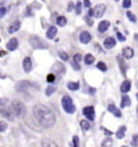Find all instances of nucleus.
<instances>
[{
	"label": "nucleus",
	"instance_id": "obj_12",
	"mask_svg": "<svg viewBox=\"0 0 138 147\" xmlns=\"http://www.w3.org/2000/svg\"><path fill=\"white\" fill-rule=\"evenodd\" d=\"M18 45H19L18 40L15 37H13V38H11L9 40V41L6 45V47H7L8 51L12 52V51H15L17 49Z\"/></svg>",
	"mask_w": 138,
	"mask_h": 147
},
{
	"label": "nucleus",
	"instance_id": "obj_53",
	"mask_svg": "<svg viewBox=\"0 0 138 147\" xmlns=\"http://www.w3.org/2000/svg\"><path fill=\"white\" fill-rule=\"evenodd\" d=\"M137 100H138V93L137 94Z\"/></svg>",
	"mask_w": 138,
	"mask_h": 147
},
{
	"label": "nucleus",
	"instance_id": "obj_27",
	"mask_svg": "<svg viewBox=\"0 0 138 147\" xmlns=\"http://www.w3.org/2000/svg\"><path fill=\"white\" fill-rule=\"evenodd\" d=\"M67 24V19L65 16H58L57 19V24L60 27H64Z\"/></svg>",
	"mask_w": 138,
	"mask_h": 147
},
{
	"label": "nucleus",
	"instance_id": "obj_21",
	"mask_svg": "<svg viewBox=\"0 0 138 147\" xmlns=\"http://www.w3.org/2000/svg\"><path fill=\"white\" fill-rule=\"evenodd\" d=\"M131 89V82L129 80H125L122 82L120 86V91L122 93H127Z\"/></svg>",
	"mask_w": 138,
	"mask_h": 147
},
{
	"label": "nucleus",
	"instance_id": "obj_48",
	"mask_svg": "<svg viewBox=\"0 0 138 147\" xmlns=\"http://www.w3.org/2000/svg\"><path fill=\"white\" fill-rule=\"evenodd\" d=\"M83 3H84V6L86 7H91V1L90 0H83Z\"/></svg>",
	"mask_w": 138,
	"mask_h": 147
},
{
	"label": "nucleus",
	"instance_id": "obj_3",
	"mask_svg": "<svg viewBox=\"0 0 138 147\" xmlns=\"http://www.w3.org/2000/svg\"><path fill=\"white\" fill-rule=\"evenodd\" d=\"M30 88H35L36 90L38 91L40 90V85L28 80H20L15 85V89L19 93L25 92Z\"/></svg>",
	"mask_w": 138,
	"mask_h": 147
},
{
	"label": "nucleus",
	"instance_id": "obj_34",
	"mask_svg": "<svg viewBox=\"0 0 138 147\" xmlns=\"http://www.w3.org/2000/svg\"><path fill=\"white\" fill-rule=\"evenodd\" d=\"M56 81V75L53 73L48 74L47 75V82H50V83H53Z\"/></svg>",
	"mask_w": 138,
	"mask_h": 147
},
{
	"label": "nucleus",
	"instance_id": "obj_42",
	"mask_svg": "<svg viewBox=\"0 0 138 147\" xmlns=\"http://www.w3.org/2000/svg\"><path fill=\"white\" fill-rule=\"evenodd\" d=\"M82 59V56L80 53H76L74 56H73V61H77V62H80Z\"/></svg>",
	"mask_w": 138,
	"mask_h": 147
},
{
	"label": "nucleus",
	"instance_id": "obj_6",
	"mask_svg": "<svg viewBox=\"0 0 138 147\" xmlns=\"http://www.w3.org/2000/svg\"><path fill=\"white\" fill-rule=\"evenodd\" d=\"M0 115L6 118L9 121H14L15 116L14 114L11 106H7V104L0 106Z\"/></svg>",
	"mask_w": 138,
	"mask_h": 147
},
{
	"label": "nucleus",
	"instance_id": "obj_26",
	"mask_svg": "<svg viewBox=\"0 0 138 147\" xmlns=\"http://www.w3.org/2000/svg\"><path fill=\"white\" fill-rule=\"evenodd\" d=\"M95 61V57L91 53H87L84 57V62L86 65H91Z\"/></svg>",
	"mask_w": 138,
	"mask_h": 147
},
{
	"label": "nucleus",
	"instance_id": "obj_51",
	"mask_svg": "<svg viewBox=\"0 0 138 147\" xmlns=\"http://www.w3.org/2000/svg\"><path fill=\"white\" fill-rule=\"evenodd\" d=\"M136 87L138 88V81H137V82H136Z\"/></svg>",
	"mask_w": 138,
	"mask_h": 147
},
{
	"label": "nucleus",
	"instance_id": "obj_18",
	"mask_svg": "<svg viewBox=\"0 0 138 147\" xmlns=\"http://www.w3.org/2000/svg\"><path fill=\"white\" fill-rule=\"evenodd\" d=\"M57 33V28L55 26H51L48 28V29L46 32V37L48 39L53 40L56 36Z\"/></svg>",
	"mask_w": 138,
	"mask_h": 147
},
{
	"label": "nucleus",
	"instance_id": "obj_55",
	"mask_svg": "<svg viewBox=\"0 0 138 147\" xmlns=\"http://www.w3.org/2000/svg\"><path fill=\"white\" fill-rule=\"evenodd\" d=\"M116 2H118V1H119V0H116Z\"/></svg>",
	"mask_w": 138,
	"mask_h": 147
},
{
	"label": "nucleus",
	"instance_id": "obj_28",
	"mask_svg": "<svg viewBox=\"0 0 138 147\" xmlns=\"http://www.w3.org/2000/svg\"><path fill=\"white\" fill-rule=\"evenodd\" d=\"M80 126H81V128H82V129L83 131H87V130L90 129V127H91L90 123L87 121H86V120L81 121V122H80Z\"/></svg>",
	"mask_w": 138,
	"mask_h": 147
},
{
	"label": "nucleus",
	"instance_id": "obj_19",
	"mask_svg": "<svg viewBox=\"0 0 138 147\" xmlns=\"http://www.w3.org/2000/svg\"><path fill=\"white\" fill-rule=\"evenodd\" d=\"M109 27H110V22L108 20H103L99 24L98 30H99V32H104L108 30Z\"/></svg>",
	"mask_w": 138,
	"mask_h": 147
},
{
	"label": "nucleus",
	"instance_id": "obj_17",
	"mask_svg": "<svg viewBox=\"0 0 138 147\" xmlns=\"http://www.w3.org/2000/svg\"><path fill=\"white\" fill-rule=\"evenodd\" d=\"M116 45V40L114 39L113 37L110 36V37H108V38H106V39L104 40V46L107 49H111Z\"/></svg>",
	"mask_w": 138,
	"mask_h": 147
},
{
	"label": "nucleus",
	"instance_id": "obj_39",
	"mask_svg": "<svg viewBox=\"0 0 138 147\" xmlns=\"http://www.w3.org/2000/svg\"><path fill=\"white\" fill-rule=\"evenodd\" d=\"M116 36H117V38H118V40H119L120 42H124V41L126 40V37H125V36L122 34L121 32H117Z\"/></svg>",
	"mask_w": 138,
	"mask_h": 147
},
{
	"label": "nucleus",
	"instance_id": "obj_13",
	"mask_svg": "<svg viewBox=\"0 0 138 147\" xmlns=\"http://www.w3.org/2000/svg\"><path fill=\"white\" fill-rule=\"evenodd\" d=\"M79 40L82 44H88L91 40V35L87 31H83L79 35Z\"/></svg>",
	"mask_w": 138,
	"mask_h": 147
},
{
	"label": "nucleus",
	"instance_id": "obj_7",
	"mask_svg": "<svg viewBox=\"0 0 138 147\" xmlns=\"http://www.w3.org/2000/svg\"><path fill=\"white\" fill-rule=\"evenodd\" d=\"M51 71L55 75L61 77V75L65 74V66L63 63H61L60 61H57L51 67Z\"/></svg>",
	"mask_w": 138,
	"mask_h": 147
},
{
	"label": "nucleus",
	"instance_id": "obj_9",
	"mask_svg": "<svg viewBox=\"0 0 138 147\" xmlns=\"http://www.w3.org/2000/svg\"><path fill=\"white\" fill-rule=\"evenodd\" d=\"M116 60L117 62H118V64H119V68L120 69L121 73L124 75V77L126 78V72H127V68H128V66H127V64H126L125 59H124V57L119 54V55H117Z\"/></svg>",
	"mask_w": 138,
	"mask_h": 147
},
{
	"label": "nucleus",
	"instance_id": "obj_24",
	"mask_svg": "<svg viewBox=\"0 0 138 147\" xmlns=\"http://www.w3.org/2000/svg\"><path fill=\"white\" fill-rule=\"evenodd\" d=\"M126 130H127V128H126V126L125 125H122L120 126L118 130L116 131V138L118 139H123L125 137V133H126Z\"/></svg>",
	"mask_w": 138,
	"mask_h": 147
},
{
	"label": "nucleus",
	"instance_id": "obj_11",
	"mask_svg": "<svg viewBox=\"0 0 138 147\" xmlns=\"http://www.w3.org/2000/svg\"><path fill=\"white\" fill-rule=\"evenodd\" d=\"M23 69L26 74L30 73L32 69V62L29 57H25L23 61Z\"/></svg>",
	"mask_w": 138,
	"mask_h": 147
},
{
	"label": "nucleus",
	"instance_id": "obj_16",
	"mask_svg": "<svg viewBox=\"0 0 138 147\" xmlns=\"http://www.w3.org/2000/svg\"><path fill=\"white\" fill-rule=\"evenodd\" d=\"M108 112H110L111 113H112L114 116L117 118H120V117H122V114H121L120 110L118 108H116V106L115 104H109L108 107Z\"/></svg>",
	"mask_w": 138,
	"mask_h": 147
},
{
	"label": "nucleus",
	"instance_id": "obj_23",
	"mask_svg": "<svg viewBox=\"0 0 138 147\" xmlns=\"http://www.w3.org/2000/svg\"><path fill=\"white\" fill-rule=\"evenodd\" d=\"M41 146L43 147H57L58 146L57 145L56 143L54 142L53 141H52L51 139L45 138L42 140L41 142Z\"/></svg>",
	"mask_w": 138,
	"mask_h": 147
},
{
	"label": "nucleus",
	"instance_id": "obj_52",
	"mask_svg": "<svg viewBox=\"0 0 138 147\" xmlns=\"http://www.w3.org/2000/svg\"><path fill=\"white\" fill-rule=\"evenodd\" d=\"M137 113H138V105L137 106Z\"/></svg>",
	"mask_w": 138,
	"mask_h": 147
},
{
	"label": "nucleus",
	"instance_id": "obj_49",
	"mask_svg": "<svg viewBox=\"0 0 138 147\" xmlns=\"http://www.w3.org/2000/svg\"><path fill=\"white\" fill-rule=\"evenodd\" d=\"M88 16H94V9L90 8L89 11H88Z\"/></svg>",
	"mask_w": 138,
	"mask_h": 147
},
{
	"label": "nucleus",
	"instance_id": "obj_45",
	"mask_svg": "<svg viewBox=\"0 0 138 147\" xmlns=\"http://www.w3.org/2000/svg\"><path fill=\"white\" fill-rule=\"evenodd\" d=\"M8 103V99L7 98H0V106L5 105Z\"/></svg>",
	"mask_w": 138,
	"mask_h": 147
},
{
	"label": "nucleus",
	"instance_id": "obj_4",
	"mask_svg": "<svg viewBox=\"0 0 138 147\" xmlns=\"http://www.w3.org/2000/svg\"><path fill=\"white\" fill-rule=\"evenodd\" d=\"M29 43L31 46L34 49H48L49 48V45L45 42L41 37H40L36 35H31L29 37Z\"/></svg>",
	"mask_w": 138,
	"mask_h": 147
},
{
	"label": "nucleus",
	"instance_id": "obj_41",
	"mask_svg": "<svg viewBox=\"0 0 138 147\" xmlns=\"http://www.w3.org/2000/svg\"><path fill=\"white\" fill-rule=\"evenodd\" d=\"M73 146L74 147H78L79 146V138L78 136L73 137Z\"/></svg>",
	"mask_w": 138,
	"mask_h": 147
},
{
	"label": "nucleus",
	"instance_id": "obj_33",
	"mask_svg": "<svg viewBox=\"0 0 138 147\" xmlns=\"http://www.w3.org/2000/svg\"><path fill=\"white\" fill-rule=\"evenodd\" d=\"M7 128H8V125L7 124V122L3 121H0V133L5 132Z\"/></svg>",
	"mask_w": 138,
	"mask_h": 147
},
{
	"label": "nucleus",
	"instance_id": "obj_36",
	"mask_svg": "<svg viewBox=\"0 0 138 147\" xmlns=\"http://www.w3.org/2000/svg\"><path fill=\"white\" fill-rule=\"evenodd\" d=\"M70 65H71L72 68H73L74 70H80V69H81V66H80V65L78 64V62L75 61H71V62H70Z\"/></svg>",
	"mask_w": 138,
	"mask_h": 147
},
{
	"label": "nucleus",
	"instance_id": "obj_15",
	"mask_svg": "<svg viewBox=\"0 0 138 147\" xmlns=\"http://www.w3.org/2000/svg\"><path fill=\"white\" fill-rule=\"evenodd\" d=\"M122 56L126 59H131L134 56V50L129 46L125 47L122 50Z\"/></svg>",
	"mask_w": 138,
	"mask_h": 147
},
{
	"label": "nucleus",
	"instance_id": "obj_29",
	"mask_svg": "<svg viewBox=\"0 0 138 147\" xmlns=\"http://www.w3.org/2000/svg\"><path fill=\"white\" fill-rule=\"evenodd\" d=\"M96 67L99 69H100L101 71H103V72H106L108 70V66L104 61H99L97 63V65H96Z\"/></svg>",
	"mask_w": 138,
	"mask_h": 147
},
{
	"label": "nucleus",
	"instance_id": "obj_44",
	"mask_svg": "<svg viewBox=\"0 0 138 147\" xmlns=\"http://www.w3.org/2000/svg\"><path fill=\"white\" fill-rule=\"evenodd\" d=\"M74 8V4L73 2H69V4L67 6V11L68 12H71L73 11V9Z\"/></svg>",
	"mask_w": 138,
	"mask_h": 147
},
{
	"label": "nucleus",
	"instance_id": "obj_30",
	"mask_svg": "<svg viewBox=\"0 0 138 147\" xmlns=\"http://www.w3.org/2000/svg\"><path fill=\"white\" fill-rule=\"evenodd\" d=\"M126 15H127V17L129 18V20L130 21L133 22V23H136L137 22V17H136V16L132 11H128L126 12Z\"/></svg>",
	"mask_w": 138,
	"mask_h": 147
},
{
	"label": "nucleus",
	"instance_id": "obj_14",
	"mask_svg": "<svg viewBox=\"0 0 138 147\" xmlns=\"http://www.w3.org/2000/svg\"><path fill=\"white\" fill-rule=\"evenodd\" d=\"M21 26V23L19 21V20H15L13 23H11L8 27V32L10 34H13L15 32H16L20 30Z\"/></svg>",
	"mask_w": 138,
	"mask_h": 147
},
{
	"label": "nucleus",
	"instance_id": "obj_43",
	"mask_svg": "<svg viewBox=\"0 0 138 147\" xmlns=\"http://www.w3.org/2000/svg\"><path fill=\"white\" fill-rule=\"evenodd\" d=\"M7 14V8L6 7H0V19L3 18Z\"/></svg>",
	"mask_w": 138,
	"mask_h": 147
},
{
	"label": "nucleus",
	"instance_id": "obj_8",
	"mask_svg": "<svg viewBox=\"0 0 138 147\" xmlns=\"http://www.w3.org/2000/svg\"><path fill=\"white\" fill-rule=\"evenodd\" d=\"M82 114L87 118L89 121H93L95 118V108L93 106H86L82 109Z\"/></svg>",
	"mask_w": 138,
	"mask_h": 147
},
{
	"label": "nucleus",
	"instance_id": "obj_54",
	"mask_svg": "<svg viewBox=\"0 0 138 147\" xmlns=\"http://www.w3.org/2000/svg\"><path fill=\"white\" fill-rule=\"evenodd\" d=\"M0 78H1V73H0Z\"/></svg>",
	"mask_w": 138,
	"mask_h": 147
},
{
	"label": "nucleus",
	"instance_id": "obj_5",
	"mask_svg": "<svg viewBox=\"0 0 138 147\" xmlns=\"http://www.w3.org/2000/svg\"><path fill=\"white\" fill-rule=\"evenodd\" d=\"M61 105L63 110L68 114H73L76 112V106L74 105L72 98L68 95H64L61 99Z\"/></svg>",
	"mask_w": 138,
	"mask_h": 147
},
{
	"label": "nucleus",
	"instance_id": "obj_35",
	"mask_svg": "<svg viewBox=\"0 0 138 147\" xmlns=\"http://www.w3.org/2000/svg\"><path fill=\"white\" fill-rule=\"evenodd\" d=\"M75 12L77 15H80L82 12V3L80 1H78L75 6Z\"/></svg>",
	"mask_w": 138,
	"mask_h": 147
},
{
	"label": "nucleus",
	"instance_id": "obj_46",
	"mask_svg": "<svg viewBox=\"0 0 138 147\" xmlns=\"http://www.w3.org/2000/svg\"><path fill=\"white\" fill-rule=\"evenodd\" d=\"M102 129H104V134H105V135H107V136H112V134H113L112 132H111L110 130L107 129H105V128H104V127H102Z\"/></svg>",
	"mask_w": 138,
	"mask_h": 147
},
{
	"label": "nucleus",
	"instance_id": "obj_1",
	"mask_svg": "<svg viewBox=\"0 0 138 147\" xmlns=\"http://www.w3.org/2000/svg\"><path fill=\"white\" fill-rule=\"evenodd\" d=\"M32 113L36 121L45 129L52 128L56 123L55 114L50 108L44 104H36L33 108Z\"/></svg>",
	"mask_w": 138,
	"mask_h": 147
},
{
	"label": "nucleus",
	"instance_id": "obj_47",
	"mask_svg": "<svg viewBox=\"0 0 138 147\" xmlns=\"http://www.w3.org/2000/svg\"><path fill=\"white\" fill-rule=\"evenodd\" d=\"M88 92H89V94L91 95H94L95 94V92H96V89L95 88H94V87H90L89 88V91H88Z\"/></svg>",
	"mask_w": 138,
	"mask_h": 147
},
{
	"label": "nucleus",
	"instance_id": "obj_56",
	"mask_svg": "<svg viewBox=\"0 0 138 147\" xmlns=\"http://www.w3.org/2000/svg\"><path fill=\"white\" fill-rule=\"evenodd\" d=\"M0 41H1V40H0Z\"/></svg>",
	"mask_w": 138,
	"mask_h": 147
},
{
	"label": "nucleus",
	"instance_id": "obj_22",
	"mask_svg": "<svg viewBox=\"0 0 138 147\" xmlns=\"http://www.w3.org/2000/svg\"><path fill=\"white\" fill-rule=\"evenodd\" d=\"M57 86L56 84H51V85H48L47 88L45 89V95L49 97L57 91Z\"/></svg>",
	"mask_w": 138,
	"mask_h": 147
},
{
	"label": "nucleus",
	"instance_id": "obj_32",
	"mask_svg": "<svg viewBox=\"0 0 138 147\" xmlns=\"http://www.w3.org/2000/svg\"><path fill=\"white\" fill-rule=\"evenodd\" d=\"M58 55H59V57H60V58L61 60L65 61H67L69 60V55L65 52H64V51H60V52L58 53Z\"/></svg>",
	"mask_w": 138,
	"mask_h": 147
},
{
	"label": "nucleus",
	"instance_id": "obj_20",
	"mask_svg": "<svg viewBox=\"0 0 138 147\" xmlns=\"http://www.w3.org/2000/svg\"><path fill=\"white\" fill-rule=\"evenodd\" d=\"M131 105V100L130 97L128 95H123L122 96V100L120 103V108H125V107H129Z\"/></svg>",
	"mask_w": 138,
	"mask_h": 147
},
{
	"label": "nucleus",
	"instance_id": "obj_37",
	"mask_svg": "<svg viewBox=\"0 0 138 147\" xmlns=\"http://www.w3.org/2000/svg\"><path fill=\"white\" fill-rule=\"evenodd\" d=\"M84 20H85V21L87 24V25H89L90 27L93 26V24H94V20H91V16H85L84 17Z\"/></svg>",
	"mask_w": 138,
	"mask_h": 147
},
{
	"label": "nucleus",
	"instance_id": "obj_10",
	"mask_svg": "<svg viewBox=\"0 0 138 147\" xmlns=\"http://www.w3.org/2000/svg\"><path fill=\"white\" fill-rule=\"evenodd\" d=\"M106 11V6L104 3L96 5L94 8V16L95 18H101Z\"/></svg>",
	"mask_w": 138,
	"mask_h": 147
},
{
	"label": "nucleus",
	"instance_id": "obj_50",
	"mask_svg": "<svg viewBox=\"0 0 138 147\" xmlns=\"http://www.w3.org/2000/svg\"><path fill=\"white\" fill-rule=\"evenodd\" d=\"M134 37H135V39L137 40V41H138V34H137V33H136V34H135V36H134Z\"/></svg>",
	"mask_w": 138,
	"mask_h": 147
},
{
	"label": "nucleus",
	"instance_id": "obj_40",
	"mask_svg": "<svg viewBox=\"0 0 138 147\" xmlns=\"http://www.w3.org/2000/svg\"><path fill=\"white\" fill-rule=\"evenodd\" d=\"M132 5V1L131 0H124L123 1V7L125 8H129Z\"/></svg>",
	"mask_w": 138,
	"mask_h": 147
},
{
	"label": "nucleus",
	"instance_id": "obj_38",
	"mask_svg": "<svg viewBox=\"0 0 138 147\" xmlns=\"http://www.w3.org/2000/svg\"><path fill=\"white\" fill-rule=\"evenodd\" d=\"M131 145L133 146H138V135H134L131 142Z\"/></svg>",
	"mask_w": 138,
	"mask_h": 147
},
{
	"label": "nucleus",
	"instance_id": "obj_25",
	"mask_svg": "<svg viewBox=\"0 0 138 147\" xmlns=\"http://www.w3.org/2000/svg\"><path fill=\"white\" fill-rule=\"evenodd\" d=\"M67 87L69 91H78L80 88V83L79 82H69L67 83Z\"/></svg>",
	"mask_w": 138,
	"mask_h": 147
},
{
	"label": "nucleus",
	"instance_id": "obj_31",
	"mask_svg": "<svg viewBox=\"0 0 138 147\" xmlns=\"http://www.w3.org/2000/svg\"><path fill=\"white\" fill-rule=\"evenodd\" d=\"M112 144H113V141L112 140V138H107L102 142L101 146H112Z\"/></svg>",
	"mask_w": 138,
	"mask_h": 147
},
{
	"label": "nucleus",
	"instance_id": "obj_2",
	"mask_svg": "<svg viewBox=\"0 0 138 147\" xmlns=\"http://www.w3.org/2000/svg\"><path fill=\"white\" fill-rule=\"evenodd\" d=\"M11 108L18 119H24L27 114V108L21 100H13L11 102Z\"/></svg>",
	"mask_w": 138,
	"mask_h": 147
}]
</instances>
